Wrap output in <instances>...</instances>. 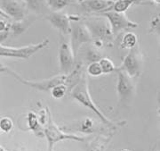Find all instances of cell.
<instances>
[{"mask_svg":"<svg viewBox=\"0 0 160 151\" xmlns=\"http://www.w3.org/2000/svg\"><path fill=\"white\" fill-rule=\"evenodd\" d=\"M46 20L52 25L57 29L60 33L64 36H68L71 32V23L69 14H65L61 12H52L46 15Z\"/></svg>","mask_w":160,"mask_h":151,"instance_id":"12","label":"cell"},{"mask_svg":"<svg viewBox=\"0 0 160 151\" xmlns=\"http://www.w3.org/2000/svg\"><path fill=\"white\" fill-rule=\"evenodd\" d=\"M33 22H34V19H29L26 17L20 21H14L13 23L10 24L9 30H11L12 34L14 37H17L22 34L24 31H26Z\"/></svg>","mask_w":160,"mask_h":151,"instance_id":"15","label":"cell"},{"mask_svg":"<svg viewBox=\"0 0 160 151\" xmlns=\"http://www.w3.org/2000/svg\"><path fill=\"white\" fill-rule=\"evenodd\" d=\"M0 9L9 19L15 21L24 19L29 12L25 0H0Z\"/></svg>","mask_w":160,"mask_h":151,"instance_id":"10","label":"cell"},{"mask_svg":"<svg viewBox=\"0 0 160 151\" xmlns=\"http://www.w3.org/2000/svg\"><path fill=\"white\" fill-rule=\"evenodd\" d=\"M142 1L144 0H117L114 2L110 10H113L117 13H126L133 4L140 3Z\"/></svg>","mask_w":160,"mask_h":151,"instance_id":"17","label":"cell"},{"mask_svg":"<svg viewBox=\"0 0 160 151\" xmlns=\"http://www.w3.org/2000/svg\"><path fill=\"white\" fill-rule=\"evenodd\" d=\"M72 0H46V5L52 12H61L71 3Z\"/></svg>","mask_w":160,"mask_h":151,"instance_id":"19","label":"cell"},{"mask_svg":"<svg viewBox=\"0 0 160 151\" xmlns=\"http://www.w3.org/2000/svg\"><path fill=\"white\" fill-rule=\"evenodd\" d=\"M10 33V30H5V31H0V44L5 41L8 38Z\"/></svg>","mask_w":160,"mask_h":151,"instance_id":"29","label":"cell"},{"mask_svg":"<svg viewBox=\"0 0 160 151\" xmlns=\"http://www.w3.org/2000/svg\"><path fill=\"white\" fill-rule=\"evenodd\" d=\"M154 3H156V4H158V5H159L160 3V0H152Z\"/></svg>","mask_w":160,"mask_h":151,"instance_id":"32","label":"cell"},{"mask_svg":"<svg viewBox=\"0 0 160 151\" xmlns=\"http://www.w3.org/2000/svg\"><path fill=\"white\" fill-rule=\"evenodd\" d=\"M74 129L83 133H92L95 131L94 122L90 117H86L74 125Z\"/></svg>","mask_w":160,"mask_h":151,"instance_id":"16","label":"cell"},{"mask_svg":"<svg viewBox=\"0 0 160 151\" xmlns=\"http://www.w3.org/2000/svg\"><path fill=\"white\" fill-rule=\"evenodd\" d=\"M153 151H159V149H158V148H156V149H154Z\"/></svg>","mask_w":160,"mask_h":151,"instance_id":"34","label":"cell"},{"mask_svg":"<svg viewBox=\"0 0 160 151\" xmlns=\"http://www.w3.org/2000/svg\"><path fill=\"white\" fill-rule=\"evenodd\" d=\"M38 122H39L40 125H46L47 122H48V120L51 116V114L49 112V109L48 107L46 106V108H43L42 110L39 111L38 115Z\"/></svg>","mask_w":160,"mask_h":151,"instance_id":"26","label":"cell"},{"mask_svg":"<svg viewBox=\"0 0 160 151\" xmlns=\"http://www.w3.org/2000/svg\"><path fill=\"white\" fill-rule=\"evenodd\" d=\"M51 95L54 99H61L65 97V95L68 93L67 87L64 84H58L56 86L51 89Z\"/></svg>","mask_w":160,"mask_h":151,"instance_id":"23","label":"cell"},{"mask_svg":"<svg viewBox=\"0 0 160 151\" xmlns=\"http://www.w3.org/2000/svg\"><path fill=\"white\" fill-rule=\"evenodd\" d=\"M0 16H1V17L5 18V19H9V18L7 17L6 14H5V13H4L3 12H2V10H1V9H0Z\"/></svg>","mask_w":160,"mask_h":151,"instance_id":"31","label":"cell"},{"mask_svg":"<svg viewBox=\"0 0 160 151\" xmlns=\"http://www.w3.org/2000/svg\"><path fill=\"white\" fill-rule=\"evenodd\" d=\"M102 58V53L100 52L99 48L93 46V47H89V49L87 50L86 55V61L90 63H93V62H99V60Z\"/></svg>","mask_w":160,"mask_h":151,"instance_id":"22","label":"cell"},{"mask_svg":"<svg viewBox=\"0 0 160 151\" xmlns=\"http://www.w3.org/2000/svg\"><path fill=\"white\" fill-rule=\"evenodd\" d=\"M70 94H71V97L75 100H77L78 103H80L81 105H83L84 106H86L91 111H92L98 116V118L102 121V122L104 123L105 125L109 126V127H117V123L110 121L109 118H107L106 116H104L102 112L99 109V107L92 99L91 95L89 93L88 81H87V76H86V73H84V74L82 76L79 82L71 89Z\"/></svg>","mask_w":160,"mask_h":151,"instance_id":"1","label":"cell"},{"mask_svg":"<svg viewBox=\"0 0 160 151\" xmlns=\"http://www.w3.org/2000/svg\"><path fill=\"white\" fill-rule=\"evenodd\" d=\"M86 72L90 76L92 77H98V76L102 75V68L100 66L99 62H93V63H90L88 64L87 68H86Z\"/></svg>","mask_w":160,"mask_h":151,"instance_id":"24","label":"cell"},{"mask_svg":"<svg viewBox=\"0 0 160 151\" xmlns=\"http://www.w3.org/2000/svg\"><path fill=\"white\" fill-rule=\"evenodd\" d=\"M0 17H1V16H0Z\"/></svg>","mask_w":160,"mask_h":151,"instance_id":"36","label":"cell"},{"mask_svg":"<svg viewBox=\"0 0 160 151\" xmlns=\"http://www.w3.org/2000/svg\"><path fill=\"white\" fill-rule=\"evenodd\" d=\"M49 44V39H45L37 44H31L20 47L6 46L0 44V57H14L20 59H29L34 54L45 48Z\"/></svg>","mask_w":160,"mask_h":151,"instance_id":"4","label":"cell"},{"mask_svg":"<svg viewBox=\"0 0 160 151\" xmlns=\"http://www.w3.org/2000/svg\"><path fill=\"white\" fill-rule=\"evenodd\" d=\"M99 64L102 68V74H108V73H111L112 72L116 71V65L113 63L112 60H110L108 57H102L99 60Z\"/></svg>","mask_w":160,"mask_h":151,"instance_id":"21","label":"cell"},{"mask_svg":"<svg viewBox=\"0 0 160 151\" xmlns=\"http://www.w3.org/2000/svg\"><path fill=\"white\" fill-rule=\"evenodd\" d=\"M142 68V57L137 46L129 50L123 59V62L118 69L122 70L131 78L140 76Z\"/></svg>","mask_w":160,"mask_h":151,"instance_id":"9","label":"cell"},{"mask_svg":"<svg viewBox=\"0 0 160 151\" xmlns=\"http://www.w3.org/2000/svg\"><path fill=\"white\" fill-rule=\"evenodd\" d=\"M81 6L89 13H101L110 10L114 2L111 0H83Z\"/></svg>","mask_w":160,"mask_h":151,"instance_id":"13","label":"cell"},{"mask_svg":"<svg viewBox=\"0 0 160 151\" xmlns=\"http://www.w3.org/2000/svg\"><path fill=\"white\" fill-rule=\"evenodd\" d=\"M27 122H28V127H29V130H31L32 132H34L36 133L38 132V134H39V132H41L40 131L41 125H40L39 122H38V116H37L36 113L29 112L28 116H27Z\"/></svg>","mask_w":160,"mask_h":151,"instance_id":"20","label":"cell"},{"mask_svg":"<svg viewBox=\"0 0 160 151\" xmlns=\"http://www.w3.org/2000/svg\"><path fill=\"white\" fill-rule=\"evenodd\" d=\"M28 7L31 8L33 11L37 12V13H40L41 10L43 9L44 4L46 3V0H25Z\"/></svg>","mask_w":160,"mask_h":151,"instance_id":"25","label":"cell"},{"mask_svg":"<svg viewBox=\"0 0 160 151\" xmlns=\"http://www.w3.org/2000/svg\"><path fill=\"white\" fill-rule=\"evenodd\" d=\"M92 36V41H98L104 46H112L114 36L110 29L108 20L98 14L96 17H91L83 21Z\"/></svg>","mask_w":160,"mask_h":151,"instance_id":"2","label":"cell"},{"mask_svg":"<svg viewBox=\"0 0 160 151\" xmlns=\"http://www.w3.org/2000/svg\"><path fill=\"white\" fill-rule=\"evenodd\" d=\"M159 26H160V18L159 15H155L150 21L149 25V32L159 34Z\"/></svg>","mask_w":160,"mask_h":151,"instance_id":"28","label":"cell"},{"mask_svg":"<svg viewBox=\"0 0 160 151\" xmlns=\"http://www.w3.org/2000/svg\"><path fill=\"white\" fill-rule=\"evenodd\" d=\"M118 73V82H117V92L119 99L120 103L128 102L132 99L135 87L132 81V78L127 75L122 70L116 68Z\"/></svg>","mask_w":160,"mask_h":151,"instance_id":"11","label":"cell"},{"mask_svg":"<svg viewBox=\"0 0 160 151\" xmlns=\"http://www.w3.org/2000/svg\"><path fill=\"white\" fill-rule=\"evenodd\" d=\"M44 135L48 141L49 151H52L53 146L62 140H75V141H85L89 138V136H79L77 134L67 133L63 132L55 122L52 121L50 116L48 122L44 130Z\"/></svg>","mask_w":160,"mask_h":151,"instance_id":"3","label":"cell"},{"mask_svg":"<svg viewBox=\"0 0 160 151\" xmlns=\"http://www.w3.org/2000/svg\"><path fill=\"white\" fill-rule=\"evenodd\" d=\"M6 69H7L6 66H4L3 64H0V73H5V72H6Z\"/></svg>","mask_w":160,"mask_h":151,"instance_id":"30","label":"cell"},{"mask_svg":"<svg viewBox=\"0 0 160 151\" xmlns=\"http://www.w3.org/2000/svg\"><path fill=\"white\" fill-rule=\"evenodd\" d=\"M98 14L108 20L114 38L118 36L123 30L138 27V23L128 19L126 13H117L113 10H108Z\"/></svg>","mask_w":160,"mask_h":151,"instance_id":"5","label":"cell"},{"mask_svg":"<svg viewBox=\"0 0 160 151\" xmlns=\"http://www.w3.org/2000/svg\"><path fill=\"white\" fill-rule=\"evenodd\" d=\"M121 151H131V150H129V149H123V150H121Z\"/></svg>","mask_w":160,"mask_h":151,"instance_id":"33","label":"cell"},{"mask_svg":"<svg viewBox=\"0 0 160 151\" xmlns=\"http://www.w3.org/2000/svg\"><path fill=\"white\" fill-rule=\"evenodd\" d=\"M13 127V122L9 117H3L0 119V130L4 132H9Z\"/></svg>","mask_w":160,"mask_h":151,"instance_id":"27","label":"cell"},{"mask_svg":"<svg viewBox=\"0 0 160 151\" xmlns=\"http://www.w3.org/2000/svg\"><path fill=\"white\" fill-rule=\"evenodd\" d=\"M78 1H79V2H82V1H83V0H78Z\"/></svg>","mask_w":160,"mask_h":151,"instance_id":"35","label":"cell"},{"mask_svg":"<svg viewBox=\"0 0 160 151\" xmlns=\"http://www.w3.org/2000/svg\"><path fill=\"white\" fill-rule=\"evenodd\" d=\"M6 73L12 74L16 80L22 82L24 85L29 86L35 89H38V90H41V91H50L52 88L56 86L58 84L65 85V81H66V74H62V73L46 79V80H42V81H29V80L24 79L15 71L10 69L8 67L6 69Z\"/></svg>","mask_w":160,"mask_h":151,"instance_id":"6","label":"cell"},{"mask_svg":"<svg viewBox=\"0 0 160 151\" xmlns=\"http://www.w3.org/2000/svg\"><path fill=\"white\" fill-rule=\"evenodd\" d=\"M138 38L135 33L133 32H126V34L123 36L120 46L122 48H126V49H132L134 46H137Z\"/></svg>","mask_w":160,"mask_h":151,"instance_id":"18","label":"cell"},{"mask_svg":"<svg viewBox=\"0 0 160 151\" xmlns=\"http://www.w3.org/2000/svg\"><path fill=\"white\" fill-rule=\"evenodd\" d=\"M59 64L62 74H68L75 67V56L70 46L69 39L61 34L59 44Z\"/></svg>","mask_w":160,"mask_h":151,"instance_id":"8","label":"cell"},{"mask_svg":"<svg viewBox=\"0 0 160 151\" xmlns=\"http://www.w3.org/2000/svg\"><path fill=\"white\" fill-rule=\"evenodd\" d=\"M113 134L99 135L89 144L86 151H105Z\"/></svg>","mask_w":160,"mask_h":151,"instance_id":"14","label":"cell"},{"mask_svg":"<svg viewBox=\"0 0 160 151\" xmlns=\"http://www.w3.org/2000/svg\"><path fill=\"white\" fill-rule=\"evenodd\" d=\"M69 35V42L75 57L78 55L80 47L84 44L90 43L93 40L89 29L87 28L84 22L81 21L71 22V32Z\"/></svg>","mask_w":160,"mask_h":151,"instance_id":"7","label":"cell"}]
</instances>
